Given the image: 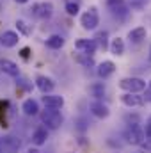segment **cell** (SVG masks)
Here are the masks:
<instances>
[{"mask_svg": "<svg viewBox=\"0 0 151 153\" xmlns=\"http://www.w3.org/2000/svg\"><path fill=\"white\" fill-rule=\"evenodd\" d=\"M41 103H43L46 109H57V111H61L66 102H64V96L48 93V94H43V96H41Z\"/></svg>", "mask_w": 151, "mask_h": 153, "instance_id": "7", "label": "cell"}, {"mask_svg": "<svg viewBox=\"0 0 151 153\" xmlns=\"http://www.w3.org/2000/svg\"><path fill=\"white\" fill-rule=\"evenodd\" d=\"M20 146H21V143L13 135L0 137V153H18Z\"/></svg>", "mask_w": 151, "mask_h": 153, "instance_id": "8", "label": "cell"}, {"mask_svg": "<svg viewBox=\"0 0 151 153\" xmlns=\"http://www.w3.org/2000/svg\"><path fill=\"white\" fill-rule=\"evenodd\" d=\"M75 48L76 52H82V53H87V55H94L96 53V50H98V45H96V41L94 39H76L75 41Z\"/></svg>", "mask_w": 151, "mask_h": 153, "instance_id": "9", "label": "cell"}, {"mask_svg": "<svg viewBox=\"0 0 151 153\" xmlns=\"http://www.w3.org/2000/svg\"><path fill=\"white\" fill-rule=\"evenodd\" d=\"M107 7H109L110 14L115 16V18H119V20L126 18L128 13H130V5L124 0H107Z\"/></svg>", "mask_w": 151, "mask_h": 153, "instance_id": "5", "label": "cell"}, {"mask_svg": "<svg viewBox=\"0 0 151 153\" xmlns=\"http://www.w3.org/2000/svg\"><path fill=\"white\" fill-rule=\"evenodd\" d=\"M39 103L34 100V98H27V100H23V103H21V112L25 116H29V117H34V116L39 114Z\"/></svg>", "mask_w": 151, "mask_h": 153, "instance_id": "15", "label": "cell"}, {"mask_svg": "<svg viewBox=\"0 0 151 153\" xmlns=\"http://www.w3.org/2000/svg\"><path fill=\"white\" fill-rule=\"evenodd\" d=\"M73 59H75L78 64H82L84 68H94V59H93V55H87V53L78 52V53H73Z\"/></svg>", "mask_w": 151, "mask_h": 153, "instance_id": "22", "label": "cell"}, {"mask_svg": "<svg viewBox=\"0 0 151 153\" xmlns=\"http://www.w3.org/2000/svg\"><path fill=\"white\" fill-rule=\"evenodd\" d=\"M94 41H96V45H98V48L100 50H109V32L107 30H101V32H98L96 34V38H94Z\"/></svg>", "mask_w": 151, "mask_h": 153, "instance_id": "23", "label": "cell"}, {"mask_svg": "<svg viewBox=\"0 0 151 153\" xmlns=\"http://www.w3.org/2000/svg\"><path fill=\"white\" fill-rule=\"evenodd\" d=\"M146 89H148V96L151 98V80L148 82V85H146Z\"/></svg>", "mask_w": 151, "mask_h": 153, "instance_id": "31", "label": "cell"}, {"mask_svg": "<svg viewBox=\"0 0 151 153\" xmlns=\"http://www.w3.org/2000/svg\"><path fill=\"white\" fill-rule=\"evenodd\" d=\"M34 84H36V87H38L43 94L53 93V89H55L53 78H52V76H46V75H38L36 78H34Z\"/></svg>", "mask_w": 151, "mask_h": 153, "instance_id": "10", "label": "cell"}, {"mask_svg": "<svg viewBox=\"0 0 151 153\" xmlns=\"http://www.w3.org/2000/svg\"><path fill=\"white\" fill-rule=\"evenodd\" d=\"M121 103H123L124 107H130V109H133V107H141V105H144V98H142L141 94H133V93H123V94H121Z\"/></svg>", "mask_w": 151, "mask_h": 153, "instance_id": "13", "label": "cell"}, {"mask_svg": "<svg viewBox=\"0 0 151 153\" xmlns=\"http://www.w3.org/2000/svg\"><path fill=\"white\" fill-rule=\"evenodd\" d=\"M80 25H82L84 30H94L100 25V14H98V7L96 5H91L85 13H82Z\"/></svg>", "mask_w": 151, "mask_h": 153, "instance_id": "3", "label": "cell"}, {"mask_svg": "<svg viewBox=\"0 0 151 153\" xmlns=\"http://www.w3.org/2000/svg\"><path fill=\"white\" fill-rule=\"evenodd\" d=\"M109 50H110V53L112 55H123L124 53V41L121 38H114L110 43H109Z\"/></svg>", "mask_w": 151, "mask_h": 153, "instance_id": "21", "label": "cell"}, {"mask_svg": "<svg viewBox=\"0 0 151 153\" xmlns=\"http://www.w3.org/2000/svg\"><path fill=\"white\" fill-rule=\"evenodd\" d=\"M124 119H126V123H128V125H141V117H139L137 114H133V116L128 114Z\"/></svg>", "mask_w": 151, "mask_h": 153, "instance_id": "28", "label": "cell"}, {"mask_svg": "<svg viewBox=\"0 0 151 153\" xmlns=\"http://www.w3.org/2000/svg\"><path fill=\"white\" fill-rule=\"evenodd\" d=\"M39 117H41V125L46 126L48 130H59L64 123V116L61 114L57 109H43L39 111Z\"/></svg>", "mask_w": 151, "mask_h": 153, "instance_id": "1", "label": "cell"}, {"mask_svg": "<svg viewBox=\"0 0 151 153\" xmlns=\"http://www.w3.org/2000/svg\"><path fill=\"white\" fill-rule=\"evenodd\" d=\"M30 52H32V50H30L29 46H25V48H21V50H20V55H21V59H25V61H29V59H30Z\"/></svg>", "mask_w": 151, "mask_h": 153, "instance_id": "29", "label": "cell"}, {"mask_svg": "<svg viewBox=\"0 0 151 153\" xmlns=\"http://www.w3.org/2000/svg\"><path fill=\"white\" fill-rule=\"evenodd\" d=\"M146 36H148L146 27H135V29H132V30L128 32V39H130V43H135V45L142 43V41L146 39Z\"/></svg>", "mask_w": 151, "mask_h": 153, "instance_id": "18", "label": "cell"}, {"mask_svg": "<svg viewBox=\"0 0 151 153\" xmlns=\"http://www.w3.org/2000/svg\"><path fill=\"white\" fill-rule=\"evenodd\" d=\"M146 125H151V116L148 117V121H146Z\"/></svg>", "mask_w": 151, "mask_h": 153, "instance_id": "33", "label": "cell"}, {"mask_svg": "<svg viewBox=\"0 0 151 153\" xmlns=\"http://www.w3.org/2000/svg\"><path fill=\"white\" fill-rule=\"evenodd\" d=\"M64 43H66V39L62 38L61 34H52L50 38H46V41H44V45L50 50H61L64 46Z\"/></svg>", "mask_w": 151, "mask_h": 153, "instance_id": "20", "label": "cell"}, {"mask_svg": "<svg viewBox=\"0 0 151 153\" xmlns=\"http://www.w3.org/2000/svg\"><path fill=\"white\" fill-rule=\"evenodd\" d=\"M0 71L9 76H20V68L11 59H0Z\"/></svg>", "mask_w": 151, "mask_h": 153, "instance_id": "14", "label": "cell"}, {"mask_svg": "<svg viewBox=\"0 0 151 153\" xmlns=\"http://www.w3.org/2000/svg\"><path fill=\"white\" fill-rule=\"evenodd\" d=\"M16 29H18V34H23V36H30V32H32V25H29L27 22H23V20H16Z\"/></svg>", "mask_w": 151, "mask_h": 153, "instance_id": "25", "label": "cell"}, {"mask_svg": "<svg viewBox=\"0 0 151 153\" xmlns=\"http://www.w3.org/2000/svg\"><path fill=\"white\" fill-rule=\"evenodd\" d=\"M14 2H16V4H27L29 0H14Z\"/></svg>", "mask_w": 151, "mask_h": 153, "instance_id": "32", "label": "cell"}, {"mask_svg": "<svg viewBox=\"0 0 151 153\" xmlns=\"http://www.w3.org/2000/svg\"><path fill=\"white\" fill-rule=\"evenodd\" d=\"M7 109H9V102L0 100V126H2V128H7V119H5Z\"/></svg>", "mask_w": 151, "mask_h": 153, "instance_id": "24", "label": "cell"}, {"mask_svg": "<svg viewBox=\"0 0 151 153\" xmlns=\"http://www.w3.org/2000/svg\"><path fill=\"white\" fill-rule=\"evenodd\" d=\"M64 11L68 13V16H76L80 13V4L78 2H66Z\"/></svg>", "mask_w": 151, "mask_h": 153, "instance_id": "26", "label": "cell"}, {"mask_svg": "<svg viewBox=\"0 0 151 153\" xmlns=\"http://www.w3.org/2000/svg\"><path fill=\"white\" fill-rule=\"evenodd\" d=\"M25 153H43L41 152V150H39L38 146H34V148H32V146H30V148H29V150H27V152Z\"/></svg>", "mask_w": 151, "mask_h": 153, "instance_id": "30", "label": "cell"}, {"mask_svg": "<svg viewBox=\"0 0 151 153\" xmlns=\"http://www.w3.org/2000/svg\"><path fill=\"white\" fill-rule=\"evenodd\" d=\"M126 143L132 144V146H139L144 139V130L141 125H130L128 130H126Z\"/></svg>", "mask_w": 151, "mask_h": 153, "instance_id": "6", "label": "cell"}, {"mask_svg": "<svg viewBox=\"0 0 151 153\" xmlns=\"http://www.w3.org/2000/svg\"><path fill=\"white\" fill-rule=\"evenodd\" d=\"M46 141H48V128L41 125V126H38V128L32 132V144L39 148V146H43Z\"/></svg>", "mask_w": 151, "mask_h": 153, "instance_id": "17", "label": "cell"}, {"mask_svg": "<svg viewBox=\"0 0 151 153\" xmlns=\"http://www.w3.org/2000/svg\"><path fill=\"white\" fill-rule=\"evenodd\" d=\"M29 11L36 20H48L53 14V4L52 2H36V4H32V7Z\"/></svg>", "mask_w": 151, "mask_h": 153, "instance_id": "4", "label": "cell"}, {"mask_svg": "<svg viewBox=\"0 0 151 153\" xmlns=\"http://www.w3.org/2000/svg\"><path fill=\"white\" fill-rule=\"evenodd\" d=\"M114 71H115V64H114L112 61H103L96 68V75L100 76V78H103V80L109 78V76H112Z\"/></svg>", "mask_w": 151, "mask_h": 153, "instance_id": "16", "label": "cell"}, {"mask_svg": "<svg viewBox=\"0 0 151 153\" xmlns=\"http://www.w3.org/2000/svg\"><path fill=\"white\" fill-rule=\"evenodd\" d=\"M150 61H151V46H150Z\"/></svg>", "mask_w": 151, "mask_h": 153, "instance_id": "34", "label": "cell"}, {"mask_svg": "<svg viewBox=\"0 0 151 153\" xmlns=\"http://www.w3.org/2000/svg\"><path fill=\"white\" fill-rule=\"evenodd\" d=\"M119 87L124 93H133V94H141L146 89V80L141 76H124L119 82Z\"/></svg>", "mask_w": 151, "mask_h": 153, "instance_id": "2", "label": "cell"}, {"mask_svg": "<svg viewBox=\"0 0 151 153\" xmlns=\"http://www.w3.org/2000/svg\"><path fill=\"white\" fill-rule=\"evenodd\" d=\"M18 43H20V34L14 30H4L0 34V45L4 48H14L18 46Z\"/></svg>", "mask_w": 151, "mask_h": 153, "instance_id": "12", "label": "cell"}, {"mask_svg": "<svg viewBox=\"0 0 151 153\" xmlns=\"http://www.w3.org/2000/svg\"><path fill=\"white\" fill-rule=\"evenodd\" d=\"M105 93H107V87H105L103 82H94V84L89 85V94H91L94 100H101V98L105 96Z\"/></svg>", "mask_w": 151, "mask_h": 153, "instance_id": "19", "label": "cell"}, {"mask_svg": "<svg viewBox=\"0 0 151 153\" xmlns=\"http://www.w3.org/2000/svg\"><path fill=\"white\" fill-rule=\"evenodd\" d=\"M89 111H91V114L94 116V117H98V119H105V117L110 116V109H109V105H105L101 100H94V102H91Z\"/></svg>", "mask_w": 151, "mask_h": 153, "instance_id": "11", "label": "cell"}, {"mask_svg": "<svg viewBox=\"0 0 151 153\" xmlns=\"http://www.w3.org/2000/svg\"><path fill=\"white\" fill-rule=\"evenodd\" d=\"M139 148H141V153H151V139L150 137H144L142 143L139 144Z\"/></svg>", "mask_w": 151, "mask_h": 153, "instance_id": "27", "label": "cell"}]
</instances>
